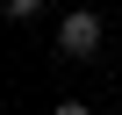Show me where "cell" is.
I'll return each instance as SVG.
<instances>
[{"label": "cell", "instance_id": "3957f363", "mask_svg": "<svg viewBox=\"0 0 122 115\" xmlns=\"http://www.w3.org/2000/svg\"><path fill=\"white\" fill-rule=\"evenodd\" d=\"M50 115H93V108H86V101H57Z\"/></svg>", "mask_w": 122, "mask_h": 115}, {"label": "cell", "instance_id": "7a4b0ae2", "mask_svg": "<svg viewBox=\"0 0 122 115\" xmlns=\"http://www.w3.org/2000/svg\"><path fill=\"white\" fill-rule=\"evenodd\" d=\"M0 15H7V22H36V15H43V0H0Z\"/></svg>", "mask_w": 122, "mask_h": 115}, {"label": "cell", "instance_id": "6da1fadb", "mask_svg": "<svg viewBox=\"0 0 122 115\" xmlns=\"http://www.w3.org/2000/svg\"><path fill=\"white\" fill-rule=\"evenodd\" d=\"M101 36H108V29H101V15H93V7H72L65 22H57V50H65L72 65H79V58H93V50H101Z\"/></svg>", "mask_w": 122, "mask_h": 115}]
</instances>
